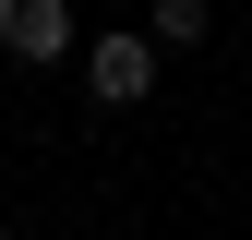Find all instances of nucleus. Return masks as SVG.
Here are the masks:
<instances>
[{
	"label": "nucleus",
	"instance_id": "obj_1",
	"mask_svg": "<svg viewBox=\"0 0 252 240\" xmlns=\"http://www.w3.org/2000/svg\"><path fill=\"white\" fill-rule=\"evenodd\" d=\"M156 24L144 36H96V60H84V84H96V108H132V96H156Z\"/></svg>",
	"mask_w": 252,
	"mask_h": 240
},
{
	"label": "nucleus",
	"instance_id": "obj_2",
	"mask_svg": "<svg viewBox=\"0 0 252 240\" xmlns=\"http://www.w3.org/2000/svg\"><path fill=\"white\" fill-rule=\"evenodd\" d=\"M0 60H72V0H0Z\"/></svg>",
	"mask_w": 252,
	"mask_h": 240
},
{
	"label": "nucleus",
	"instance_id": "obj_3",
	"mask_svg": "<svg viewBox=\"0 0 252 240\" xmlns=\"http://www.w3.org/2000/svg\"><path fill=\"white\" fill-rule=\"evenodd\" d=\"M144 24H156V48H204V0H156Z\"/></svg>",
	"mask_w": 252,
	"mask_h": 240
}]
</instances>
